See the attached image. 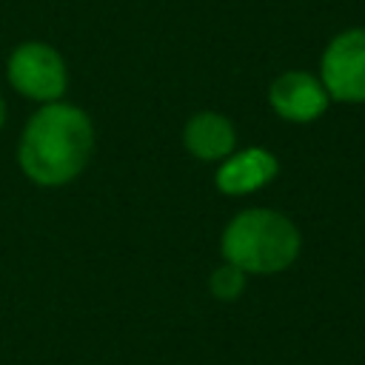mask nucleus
<instances>
[{
	"mask_svg": "<svg viewBox=\"0 0 365 365\" xmlns=\"http://www.w3.org/2000/svg\"><path fill=\"white\" fill-rule=\"evenodd\" d=\"M182 140L197 160H220L234 148V125L217 111H200L185 123Z\"/></svg>",
	"mask_w": 365,
	"mask_h": 365,
	"instance_id": "0eeeda50",
	"label": "nucleus"
},
{
	"mask_svg": "<svg viewBox=\"0 0 365 365\" xmlns=\"http://www.w3.org/2000/svg\"><path fill=\"white\" fill-rule=\"evenodd\" d=\"M211 294L217 297V299H237L240 297V291H242V285H245V271H240L237 265H222V268H217L214 274H211Z\"/></svg>",
	"mask_w": 365,
	"mask_h": 365,
	"instance_id": "6e6552de",
	"label": "nucleus"
},
{
	"mask_svg": "<svg viewBox=\"0 0 365 365\" xmlns=\"http://www.w3.org/2000/svg\"><path fill=\"white\" fill-rule=\"evenodd\" d=\"M94 148L88 114L68 103H46L20 137V168L37 185H63L74 180Z\"/></svg>",
	"mask_w": 365,
	"mask_h": 365,
	"instance_id": "f257e3e1",
	"label": "nucleus"
},
{
	"mask_svg": "<svg viewBox=\"0 0 365 365\" xmlns=\"http://www.w3.org/2000/svg\"><path fill=\"white\" fill-rule=\"evenodd\" d=\"M9 83L29 100L57 103L68 86V71L54 46L29 40L9 57Z\"/></svg>",
	"mask_w": 365,
	"mask_h": 365,
	"instance_id": "7ed1b4c3",
	"label": "nucleus"
},
{
	"mask_svg": "<svg viewBox=\"0 0 365 365\" xmlns=\"http://www.w3.org/2000/svg\"><path fill=\"white\" fill-rule=\"evenodd\" d=\"M3 123H6V103H3V97H0V128H3Z\"/></svg>",
	"mask_w": 365,
	"mask_h": 365,
	"instance_id": "1a4fd4ad",
	"label": "nucleus"
},
{
	"mask_svg": "<svg viewBox=\"0 0 365 365\" xmlns=\"http://www.w3.org/2000/svg\"><path fill=\"white\" fill-rule=\"evenodd\" d=\"M271 108L291 123H311L319 114H325L331 97L319 77L308 71H285L279 74L268 88Z\"/></svg>",
	"mask_w": 365,
	"mask_h": 365,
	"instance_id": "39448f33",
	"label": "nucleus"
},
{
	"mask_svg": "<svg viewBox=\"0 0 365 365\" xmlns=\"http://www.w3.org/2000/svg\"><path fill=\"white\" fill-rule=\"evenodd\" d=\"M299 254V231L277 211L251 208L237 214L222 234V257L245 274H274Z\"/></svg>",
	"mask_w": 365,
	"mask_h": 365,
	"instance_id": "f03ea898",
	"label": "nucleus"
},
{
	"mask_svg": "<svg viewBox=\"0 0 365 365\" xmlns=\"http://www.w3.org/2000/svg\"><path fill=\"white\" fill-rule=\"evenodd\" d=\"M277 157L265 148H245L225 160L217 171V188L222 194H251L277 177Z\"/></svg>",
	"mask_w": 365,
	"mask_h": 365,
	"instance_id": "423d86ee",
	"label": "nucleus"
},
{
	"mask_svg": "<svg viewBox=\"0 0 365 365\" xmlns=\"http://www.w3.org/2000/svg\"><path fill=\"white\" fill-rule=\"evenodd\" d=\"M319 80L331 100L365 103V29H345L325 46Z\"/></svg>",
	"mask_w": 365,
	"mask_h": 365,
	"instance_id": "20e7f679",
	"label": "nucleus"
}]
</instances>
